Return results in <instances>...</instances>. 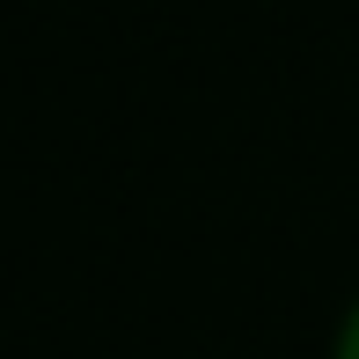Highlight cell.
<instances>
[{"label":"cell","instance_id":"1","mask_svg":"<svg viewBox=\"0 0 359 359\" xmlns=\"http://www.w3.org/2000/svg\"><path fill=\"white\" fill-rule=\"evenodd\" d=\"M330 359H359V293H352L345 323H337V345H330Z\"/></svg>","mask_w":359,"mask_h":359}]
</instances>
